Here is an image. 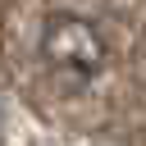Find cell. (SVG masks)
Here are the masks:
<instances>
[{"mask_svg": "<svg viewBox=\"0 0 146 146\" xmlns=\"http://www.w3.org/2000/svg\"><path fill=\"white\" fill-rule=\"evenodd\" d=\"M41 59L55 78L87 87L105 68V36L82 14H50L41 27Z\"/></svg>", "mask_w": 146, "mask_h": 146, "instance_id": "1", "label": "cell"}]
</instances>
